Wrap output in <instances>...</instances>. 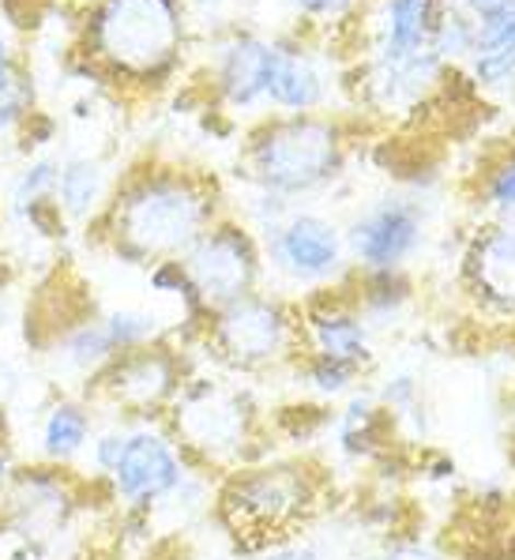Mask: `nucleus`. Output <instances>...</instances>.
<instances>
[{"label": "nucleus", "instance_id": "3", "mask_svg": "<svg viewBox=\"0 0 515 560\" xmlns=\"http://www.w3.org/2000/svg\"><path fill=\"white\" fill-rule=\"evenodd\" d=\"M166 429L208 474H226L268 459V425L256 395L222 369H196L166 410Z\"/></svg>", "mask_w": 515, "mask_h": 560}, {"label": "nucleus", "instance_id": "10", "mask_svg": "<svg viewBox=\"0 0 515 560\" xmlns=\"http://www.w3.org/2000/svg\"><path fill=\"white\" fill-rule=\"evenodd\" d=\"M174 0H106L98 15V49L128 72H154L177 49Z\"/></svg>", "mask_w": 515, "mask_h": 560}, {"label": "nucleus", "instance_id": "22", "mask_svg": "<svg viewBox=\"0 0 515 560\" xmlns=\"http://www.w3.org/2000/svg\"><path fill=\"white\" fill-rule=\"evenodd\" d=\"M290 373H297V381L313 399L320 402H339L347 399V395H354L358 387H362L365 373H358L354 365H342V361H331V358H320V354H305L297 358V365L290 369Z\"/></svg>", "mask_w": 515, "mask_h": 560}, {"label": "nucleus", "instance_id": "19", "mask_svg": "<svg viewBox=\"0 0 515 560\" xmlns=\"http://www.w3.org/2000/svg\"><path fill=\"white\" fill-rule=\"evenodd\" d=\"M268 68H271V46L264 42H237L226 54L222 65V91H226L230 106L248 109L253 102L268 98Z\"/></svg>", "mask_w": 515, "mask_h": 560}, {"label": "nucleus", "instance_id": "9", "mask_svg": "<svg viewBox=\"0 0 515 560\" xmlns=\"http://www.w3.org/2000/svg\"><path fill=\"white\" fill-rule=\"evenodd\" d=\"M182 264L208 313L256 294L264 279V248L242 222H214L182 256Z\"/></svg>", "mask_w": 515, "mask_h": 560}, {"label": "nucleus", "instance_id": "12", "mask_svg": "<svg viewBox=\"0 0 515 560\" xmlns=\"http://www.w3.org/2000/svg\"><path fill=\"white\" fill-rule=\"evenodd\" d=\"M297 313H302V339L308 354L354 365L358 373H368L376 365L373 327L342 287L313 290L305 305H297Z\"/></svg>", "mask_w": 515, "mask_h": 560}, {"label": "nucleus", "instance_id": "6", "mask_svg": "<svg viewBox=\"0 0 515 560\" xmlns=\"http://www.w3.org/2000/svg\"><path fill=\"white\" fill-rule=\"evenodd\" d=\"M91 493H106V489L94 486L91 478H83L80 470L49 467V463L38 459H20L12 481H8L4 504H0V527H4V534H12L15 541L34 546L42 553L49 541L61 538L80 520Z\"/></svg>", "mask_w": 515, "mask_h": 560}, {"label": "nucleus", "instance_id": "27", "mask_svg": "<svg viewBox=\"0 0 515 560\" xmlns=\"http://www.w3.org/2000/svg\"><path fill=\"white\" fill-rule=\"evenodd\" d=\"M433 38L441 54H467V49H475L478 23H470L467 15H444V20L436 23Z\"/></svg>", "mask_w": 515, "mask_h": 560}, {"label": "nucleus", "instance_id": "31", "mask_svg": "<svg viewBox=\"0 0 515 560\" xmlns=\"http://www.w3.org/2000/svg\"><path fill=\"white\" fill-rule=\"evenodd\" d=\"M302 4V12L308 15H320V20H328V15H342L354 0H297Z\"/></svg>", "mask_w": 515, "mask_h": 560}, {"label": "nucleus", "instance_id": "30", "mask_svg": "<svg viewBox=\"0 0 515 560\" xmlns=\"http://www.w3.org/2000/svg\"><path fill=\"white\" fill-rule=\"evenodd\" d=\"M467 4V12L475 15L478 23H485V20H496V15H508L515 12V0H463Z\"/></svg>", "mask_w": 515, "mask_h": 560}, {"label": "nucleus", "instance_id": "11", "mask_svg": "<svg viewBox=\"0 0 515 560\" xmlns=\"http://www.w3.org/2000/svg\"><path fill=\"white\" fill-rule=\"evenodd\" d=\"M268 260L282 279H290L294 287L308 290H328L347 267V237L339 234V226L320 214H286L279 226L268 230Z\"/></svg>", "mask_w": 515, "mask_h": 560}, {"label": "nucleus", "instance_id": "21", "mask_svg": "<svg viewBox=\"0 0 515 560\" xmlns=\"http://www.w3.org/2000/svg\"><path fill=\"white\" fill-rule=\"evenodd\" d=\"M109 196V180L106 170L91 159H75L68 166L57 170V188H54V200L61 207L65 219H91L106 207Z\"/></svg>", "mask_w": 515, "mask_h": 560}, {"label": "nucleus", "instance_id": "16", "mask_svg": "<svg viewBox=\"0 0 515 560\" xmlns=\"http://www.w3.org/2000/svg\"><path fill=\"white\" fill-rule=\"evenodd\" d=\"M46 354L54 358L57 373H65L68 381H75L80 384L75 392H83V387H87L94 376H98L102 369L117 358V350L106 335L102 313H80L72 324L54 335V342L46 347Z\"/></svg>", "mask_w": 515, "mask_h": 560}, {"label": "nucleus", "instance_id": "24", "mask_svg": "<svg viewBox=\"0 0 515 560\" xmlns=\"http://www.w3.org/2000/svg\"><path fill=\"white\" fill-rule=\"evenodd\" d=\"M57 162H31L27 170H20V177H15L12 185V200L15 207H31L38 200H54V188H57Z\"/></svg>", "mask_w": 515, "mask_h": 560}, {"label": "nucleus", "instance_id": "1", "mask_svg": "<svg viewBox=\"0 0 515 560\" xmlns=\"http://www.w3.org/2000/svg\"><path fill=\"white\" fill-rule=\"evenodd\" d=\"M328 501V478L308 459H256L219 474L211 515L237 553H260L279 541L302 538Z\"/></svg>", "mask_w": 515, "mask_h": 560}, {"label": "nucleus", "instance_id": "25", "mask_svg": "<svg viewBox=\"0 0 515 560\" xmlns=\"http://www.w3.org/2000/svg\"><path fill=\"white\" fill-rule=\"evenodd\" d=\"M475 54H478V57L515 54V12H508V15H496V20H485V23H478Z\"/></svg>", "mask_w": 515, "mask_h": 560}, {"label": "nucleus", "instance_id": "15", "mask_svg": "<svg viewBox=\"0 0 515 560\" xmlns=\"http://www.w3.org/2000/svg\"><path fill=\"white\" fill-rule=\"evenodd\" d=\"M98 425L102 413L83 392L54 395L49 402H42L38 418H34V459L49 463V467L80 470Z\"/></svg>", "mask_w": 515, "mask_h": 560}, {"label": "nucleus", "instance_id": "29", "mask_svg": "<svg viewBox=\"0 0 515 560\" xmlns=\"http://www.w3.org/2000/svg\"><path fill=\"white\" fill-rule=\"evenodd\" d=\"M15 467H20V452H15V441L8 433V418L0 413V504H4L8 481H12Z\"/></svg>", "mask_w": 515, "mask_h": 560}, {"label": "nucleus", "instance_id": "28", "mask_svg": "<svg viewBox=\"0 0 515 560\" xmlns=\"http://www.w3.org/2000/svg\"><path fill=\"white\" fill-rule=\"evenodd\" d=\"M230 560H328V557L308 538H290V541H279V546L260 549V553H234Z\"/></svg>", "mask_w": 515, "mask_h": 560}, {"label": "nucleus", "instance_id": "4", "mask_svg": "<svg viewBox=\"0 0 515 560\" xmlns=\"http://www.w3.org/2000/svg\"><path fill=\"white\" fill-rule=\"evenodd\" d=\"M192 347H200L211 365L230 376L286 373L305 354L302 313L286 298L256 290L214 308Z\"/></svg>", "mask_w": 515, "mask_h": 560}, {"label": "nucleus", "instance_id": "33", "mask_svg": "<svg viewBox=\"0 0 515 560\" xmlns=\"http://www.w3.org/2000/svg\"><path fill=\"white\" fill-rule=\"evenodd\" d=\"M12 88V80H8V49H4V42H0V91H8Z\"/></svg>", "mask_w": 515, "mask_h": 560}, {"label": "nucleus", "instance_id": "20", "mask_svg": "<svg viewBox=\"0 0 515 560\" xmlns=\"http://www.w3.org/2000/svg\"><path fill=\"white\" fill-rule=\"evenodd\" d=\"M268 98L282 109H313L324 98V83L316 68L302 54L271 46V68H268Z\"/></svg>", "mask_w": 515, "mask_h": 560}, {"label": "nucleus", "instance_id": "14", "mask_svg": "<svg viewBox=\"0 0 515 560\" xmlns=\"http://www.w3.org/2000/svg\"><path fill=\"white\" fill-rule=\"evenodd\" d=\"M463 282L485 316L515 320V219H501L475 237Z\"/></svg>", "mask_w": 515, "mask_h": 560}, {"label": "nucleus", "instance_id": "2", "mask_svg": "<svg viewBox=\"0 0 515 560\" xmlns=\"http://www.w3.org/2000/svg\"><path fill=\"white\" fill-rule=\"evenodd\" d=\"M219 200L185 174H140L106 207V241L117 260L151 267L182 260L214 226Z\"/></svg>", "mask_w": 515, "mask_h": 560}, {"label": "nucleus", "instance_id": "8", "mask_svg": "<svg viewBox=\"0 0 515 560\" xmlns=\"http://www.w3.org/2000/svg\"><path fill=\"white\" fill-rule=\"evenodd\" d=\"M200 470L192 455L177 444L166 421H128L125 452L114 474L106 478V497L121 508V515H151L159 512L192 474Z\"/></svg>", "mask_w": 515, "mask_h": 560}, {"label": "nucleus", "instance_id": "23", "mask_svg": "<svg viewBox=\"0 0 515 560\" xmlns=\"http://www.w3.org/2000/svg\"><path fill=\"white\" fill-rule=\"evenodd\" d=\"M102 324H106V335L114 342L117 354H128V350L151 347L159 339H169V327L162 324L159 313L140 305H121V308H106L102 313Z\"/></svg>", "mask_w": 515, "mask_h": 560}, {"label": "nucleus", "instance_id": "26", "mask_svg": "<svg viewBox=\"0 0 515 560\" xmlns=\"http://www.w3.org/2000/svg\"><path fill=\"white\" fill-rule=\"evenodd\" d=\"M485 203L501 219H515V151L485 180Z\"/></svg>", "mask_w": 515, "mask_h": 560}, {"label": "nucleus", "instance_id": "32", "mask_svg": "<svg viewBox=\"0 0 515 560\" xmlns=\"http://www.w3.org/2000/svg\"><path fill=\"white\" fill-rule=\"evenodd\" d=\"M23 114V98L20 94H12V88L8 91H0V132H4L8 125H12L15 117Z\"/></svg>", "mask_w": 515, "mask_h": 560}, {"label": "nucleus", "instance_id": "13", "mask_svg": "<svg viewBox=\"0 0 515 560\" xmlns=\"http://www.w3.org/2000/svg\"><path fill=\"white\" fill-rule=\"evenodd\" d=\"M422 207L414 200H381L347 230V253L362 271H402L422 245Z\"/></svg>", "mask_w": 515, "mask_h": 560}, {"label": "nucleus", "instance_id": "17", "mask_svg": "<svg viewBox=\"0 0 515 560\" xmlns=\"http://www.w3.org/2000/svg\"><path fill=\"white\" fill-rule=\"evenodd\" d=\"M335 441H339V452L350 455V459H381L391 447V433H395V418L376 402L373 392H362L358 387L354 395L342 399V410L335 413Z\"/></svg>", "mask_w": 515, "mask_h": 560}, {"label": "nucleus", "instance_id": "18", "mask_svg": "<svg viewBox=\"0 0 515 560\" xmlns=\"http://www.w3.org/2000/svg\"><path fill=\"white\" fill-rule=\"evenodd\" d=\"M436 31V0H388V38H384V57L388 65H407V60L429 54L425 42Z\"/></svg>", "mask_w": 515, "mask_h": 560}, {"label": "nucleus", "instance_id": "5", "mask_svg": "<svg viewBox=\"0 0 515 560\" xmlns=\"http://www.w3.org/2000/svg\"><path fill=\"white\" fill-rule=\"evenodd\" d=\"M192 373V354L174 339H159L151 347L117 354L83 395L102 418L117 421H162L174 407L177 392Z\"/></svg>", "mask_w": 515, "mask_h": 560}, {"label": "nucleus", "instance_id": "7", "mask_svg": "<svg viewBox=\"0 0 515 560\" xmlns=\"http://www.w3.org/2000/svg\"><path fill=\"white\" fill-rule=\"evenodd\" d=\"M342 166L339 132L328 120L294 117L264 128L248 148V174L264 192L302 196L328 185Z\"/></svg>", "mask_w": 515, "mask_h": 560}]
</instances>
